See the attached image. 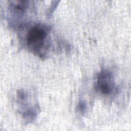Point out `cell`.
I'll return each instance as SVG.
<instances>
[{
	"instance_id": "6da1fadb",
	"label": "cell",
	"mask_w": 131,
	"mask_h": 131,
	"mask_svg": "<svg viewBox=\"0 0 131 131\" xmlns=\"http://www.w3.org/2000/svg\"><path fill=\"white\" fill-rule=\"evenodd\" d=\"M52 27L45 24L37 23L30 26L27 31L25 42L30 51L40 58H45L51 47Z\"/></svg>"
},
{
	"instance_id": "7a4b0ae2",
	"label": "cell",
	"mask_w": 131,
	"mask_h": 131,
	"mask_svg": "<svg viewBox=\"0 0 131 131\" xmlns=\"http://www.w3.org/2000/svg\"><path fill=\"white\" fill-rule=\"evenodd\" d=\"M28 1H12L9 2L8 12L10 25L14 28H22L27 25L30 8Z\"/></svg>"
},
{
	"instance_id": "3957f363",
	"label": "cell",
	"mask_w": 131,
	"mask_h": 131,
	"mask_svg": "<svg viewBox=\"0 0 131 131\" xmlns=\"http://www.w3.org/2000/svg\"><path fill=\"white\" fill-rule=\"evenodd\" d=\"M95 88L100 94L109 96L116 90V84L113 74L108 69H103L96 77Z\"/></svg>"
},
{
	"instance_id": "277c9868",
	"label": "cell",
	"mask_w": 131,
	"mask_h": 131,
	"mask_svg": "<svg viewBox=\"0 0 131 131\" xmlns=\"http://www.w3.org/2000/svg\"><path fill=\"white\" fill-rule=\"evenodd\" d=\"M29 98L28 93L24 90H19L17 93V102L22 108L20 110V114L25 121L29 123L35 120L39 113L38 107L36 105L32 106L27 104Z\"/></svg>"
},
{
	"instance_id": "5b68a950",
	"label": "cell",
	"mask_w": 131,
	"mask_h": 131,
	"mask_svg": "<svg viewBox=\"0 0 131 131\" xmlns=\"http://www.w3.org/2000/svg\"><path fill=\"white\" fill-rule=\"evenodd\" d=\"M78 111L82 114H83L85 113L87 109V104L86 101L83 100H80L77 106Z\"/></svg>"
}]
</instances>
